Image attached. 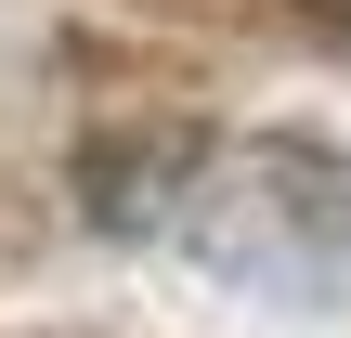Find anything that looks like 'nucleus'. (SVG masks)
<instances>
[{"label": "nucleus", "mask_w": 351, "mask_h": 338, "mask_svg": "<svg viewBox=\"0 0 351 338\" xmlns=\"http://www.w3.org/2000/svg\"><path fill=\"white\" fill-rule=\"evenodd\" d=\"M339 13H351V0H339Z\"/></svg>", "instance_id": "nucleus-1"}]
</instances>
